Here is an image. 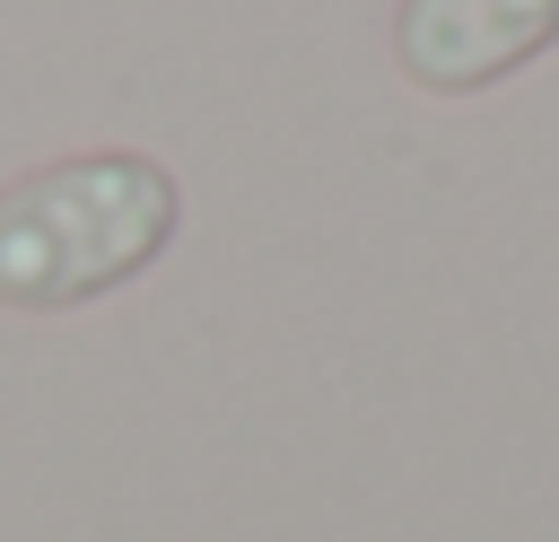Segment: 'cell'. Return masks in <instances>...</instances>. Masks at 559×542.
Returning <instances> with one entry per match:
<instances>
[{
  "instance_id": "obj_1",
  "label": "cell",
  "mask_w": 559,
  "mask_h": 542,
  "mask_svg": "<svg viewBox=\"0 0 559 542\" xmlns=\"http://www.w3.org/2000/svg\"><path fill=\"white\" fill-rule=\"evenodd\" d=\"M175 219V175L131 149H87L0 184V306H87L148 271Z\"/></svg>"
},
{
  "instance_id": "obj_2",
  "label": "cell",
  "mask_w": 559,
  "mask_h": 542,
  "mask_svg": "<svg viewBox=\"0 0 559 542\" xmlns=\"http://www.w3.org/2000/svg\"><path fill=\"white\" fill-rule=\"evenodd\" d=\"M550 35H559V0H402L393 61L419 87L463 96V87H489L515 61H533Z\"/></svg>"
}]
</instances>
